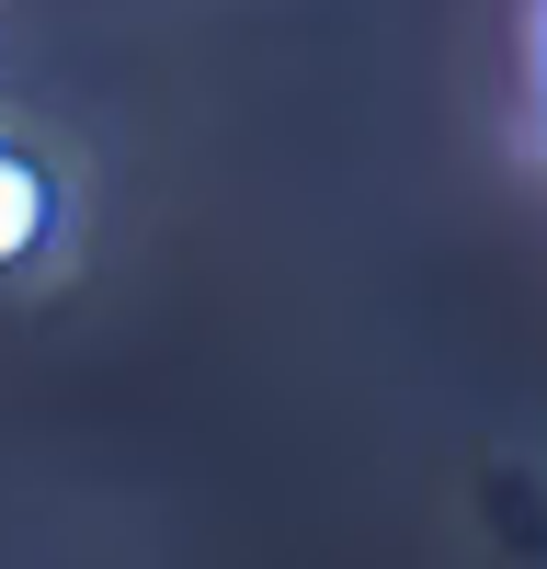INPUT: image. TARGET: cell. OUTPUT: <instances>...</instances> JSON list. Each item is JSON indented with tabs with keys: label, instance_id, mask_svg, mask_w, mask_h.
<instances>
[{
	"label": "cell",
	"instance_id": "cell-2",
	"mask_svg": "<svg viewBox=\"0 0 547 569\" xmlns=\"http://www.w3.org/2000/svg\"><path fill=\"white\" fill-rule=\"evenodd\" d=\"M536 114H547V0H536Z\"/></svg>",
	"mask_w": 547,
	"mask_h": 569
},
{
	"label": "cell",
	"instance_id": "cell-1",
	"mask_svg": "<svg viewBox=\"0 0 547 569\" xmlns=\"http://www.w3.org/2000/svg\"><path fill=\"white\" fill-rule=\"evenodd\" d=\"M58 251V171L23 137H0V273H34Z\"/></svg>",
	"mask_w": 547,
	"mask_h": 569
}]
</instances>
